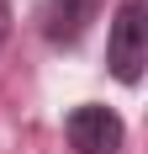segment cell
<instances>
[{
    "label": "cell",
    "mask_w": 148,
    "mask_h": 154,
    "mask_svg": "<svg viewBox=\"0 0 148 154\" xmlns=\"http://www.w3.org/2000/svg\"><path fill=\"white\" fill-rule=\"evenodd\" d=\"M148 64V5L143 0H122L111 16V37H106V69L122 85H138Z\"/></svg>",
    "instance_id": "6da1fadb"
},
{
    "label": "cell",
    "mask_w": 148,
    "mask_h": 154,
    "mask_svg": "<svg viewBox=\"0 0 148 154\" xmlns=\"http://www.w3.org/2000/svg\"><path fill=\"white\" fill-rule=\"evenodd\" d=\"M64 138H69L74 154H122L127 122L111 106H101V101H85V106H74L64 117Z\"/></svg>",
    "instance_id": "7a4b0ae2"
},
{
    "label": "cell",
    "mask_w": 148,
    "mask_h": 154,
    "mask_svg": "<svg viewBox=\"0 0 148 154\" xmlns=\"http://www.w3.org/2000/svg\"><path fill=\"white\" fill-rule=\"evenodd\" d=\"M95 16H101V0H43L37 5V32L53 48H74Z\"/></svg>",
    "instance_id": "3957f363"
},
{
    "label": "cell",
    "mask_w": 148,
    "mask_h": 154,
    "mask_svg": "<svg viewBox=\"0 0 148 154\" xmlns=\"http://www.w3.org/2000/svg\"><path fill=\"white\" fill-rule=\"evenodd\" d=\"M11 37V0H0V43Z\"/></svg>",
    "instance_id": "277c9868"
}]
</instances>
